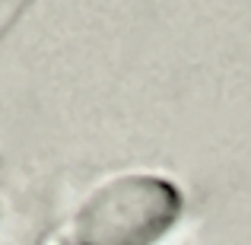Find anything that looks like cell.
Here are the masks:
<instances>
[{
  "label": "cell",
  "mask_w": 251,
  "mask_h": 245,
  "mask_svg": "<svg viewBox=\"0 0 251 245\" xmlns=\"http://www.w3.org/2000/svg\"><path fill=\"white\" fill-rule=\"evenodd\" d=\"M25 3H29V0H0V35L19 19V13H23Z\"/></svg>",
  "instance_id": "cell-2"
},
{
  "label": "cell",
  "mask_w": 251,
  "mask_h": 245,
  "mask_svg": "<svg viewBox=\"0 0 251 245\" xmlns=\"http://www.w3.org/2000/svg\"><path fill=\"white\" fill-rule=\"evenodd\" d=\"M181 210L175 185L130 172L96 185L74 217L76 245H153Z\"/></svg>",
  "instance_id": "cell-1"
}]
</instances>
